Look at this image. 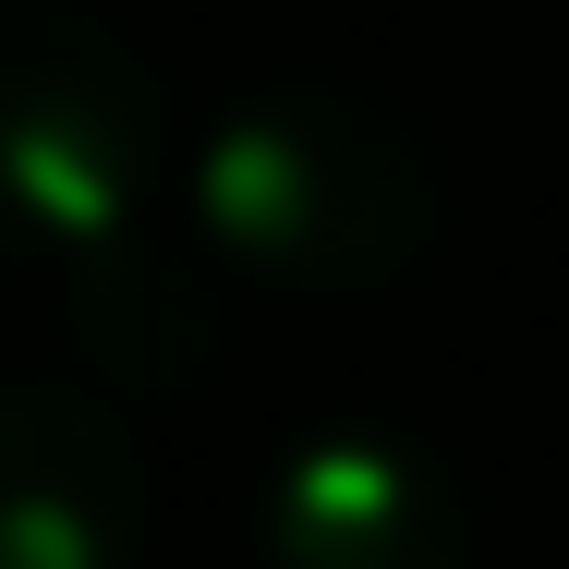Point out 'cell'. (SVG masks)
<instances>
[{
  "label": "cell",
  "mask_w": 569,
  "mask_h": 569,
  "mask_svg": "<svg viewBox=\"0 0 569 569\" xmlns=\"http://www.w3.org/2000/svg\"><path fill=\"white\" fill-rule=\"evenodd\" d=\"M146 449L98 388L12 376L0 388V569H133Z\"/></svg>",
  "instance_id": "3957f363"
},
{
  "label": "cell",
  "mask_w": 569,
  "mask_h": 569,
  "mask_svg": "<svg viewBox=\"0 0 569 569\" xmlns=\"http://www.w3.org/2000/svg\"><path fill=\"white\" fill-rule=\"evenodd\" d=\"M194 242L291 279V291H376L437 242V146L363 86H254L207 121Z\"/></svg>",
  "instance_id": "6da1fadb"
},
{
  "label": "cell",
  "mask_w": 569,
  "mask_h": 569,
  "mask_svg": "<svg viewBox=\"0 0 569 569\" xmlns=\"http://www.w3.org/2000/svg\"><path fill=\"white\" fill-rule=\"evenodd\" d=\"M267 569H472V509L400 437H303L254 497Z\"/></svg>",
  "instance_id": "277c9868"
},
{
  "label": "cell",
  "mask_w": 569,
  "mask_h": 569,
  "mask_svg": "<svg viewBox=\"0 0 569 569\" xmlns=\"http://www.w3.org/2000/svg\"><path fill=\"white\" fill-rule=\"evenodd\" d=\"M170 73L98 0H0V267H86L158 219Z\"/></svg>",
  "instance_id": "7a4b0ae2"
},
{
  "label": "cell",
  "mask_w": 569,
  "mask_h": 569,
  "mask_svg": "<svg viewBox=\"0 0 569 569\" xmlns=\"http://www.w3.org/2000/svg\"><path fill=\"white\" fill-rule=\"evenodd\" d=\"M73 340L98 351L121 388H182V376H207V351H219V279H207V254L170 242L158 219L98 242V254L73 267Z\"/></svg>",
  "instance_id": "5b68a950"
}]
</instances>
